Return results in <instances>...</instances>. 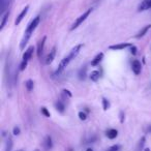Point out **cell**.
Instances as JSON below:
<instances>
[{
  "label": "cell",
  "instance_id": "obj_23",
  "mask_svg": "<svg viewBox=\"0 0 151 151\" xmlns=\"http://www.w3.org/2000/svg\"><path fill=\"white\" fill-rule=\"evenodd\" d=\"M40 112H42V114L45 116V117H47V118L50 117V112L48 111V109H47V108H45V107L42 108V109H40Z\"/></svg>",
  "mask_w": 151,
  "mask_h": 151
},
{
  "label": "cell",
  "instance_id": "obj_11",
  "mask_svg": "<svg viewBox=\"0 0 151 151\" xmlns=\"http://www.w3.org/2000/svg\"><path fill=\"white\" fill-rule=\"evenodd\" d=\"M53 147V142H52V138L50 136H47L45 138V141H44V148L46 151H49L51 150Z\"/></svg>",
  "mask_w": 151,
  "mask_h": 151
},
{
  "label": "cell",
  "instance_id": "obj_30",
  "mask_svg": "<svg viewBox=\"0 0 151 151\" xmlns=\"http://www.w3.org/2000/svg\"><path fill=\"white\" fill-rule=\"evenodd\" d=\"M63 92H64L65 94L68 95V97H71V95H73V94H71V93H70V91L67 90V89H63Z\"/></svg>",
  "mask_w": 151,
  "mask_h": 151
},
{
  "label": "cell",
  "instance_id": "obj_6",
  "mask_svg": "<svg viewBox=\"0 0 151 151\" xmlns=\"http://www.w3.org/2000/svg\"><path fill=\"white\" fill-rule=\"evenodd\" d=\"M132 69L134 71V75H140L141 71H142V64L139 60H134L132 63Z\"/></svg>",
  "mask_w": 151,
  "mask_h": 151
},
{
  "label": "cell",
  "instance_id": "obj_1",
  "mask_svg": "<svg viewBox=\"0 0 151 151\" xmlns=\"http://www.w3.org/2000/svg\"><path fill=\"white\" fill-rule=\"evenodd\" d=\"M83 48V45L80 44V45H77V46L75 47V48L73 49V50L69 52V54L67 55L66 57H64V58L62 59V60L60 61V63H59V66L58 68L56 69V71H55V76H58L60 75L61 73H62L63 70L65 69V67H67V65L70 63V61H73V59L76 58V57L78 56L79 53H80L81 49Z\"/></svg>",
  "mask_w": 151,
  "mask_h": 151
},
{
  "label": "cell",
  "instance_id": "obj_4",
  "mask_svg": "<svg viewBox=\"0 0 151 151\" xmlns=\"http://www.w3.org/2000/svg\"><path fill=\"white\" fill-rule=\"evenodd\" d=\"M132 45L129 42H121V44H117V45H113V46H110L109 49L113 51H120V50H124L126 48H130Z\"/></svg>",
  "mask_w": 151,
  "mask_h": 151
},
{
  "label": "cell",
  "instance_id": "obj_15",
  "mask_svg": "<svg viewBox=\"0 0 151 151\" xmlns=\"http://www.w3.org/2000/svg\"><path fill=\"white\" fill-rule=\"evenodd\" d=\"M99 77H101V73H99V70H93L91 71L90 76H89V78H90L91 81H93V82H97L99 79Z\"/></svg>",
  "mask_w": 151,
  "mask_h": 151
},
{
  "label": "cell",
  "instance_id": "obj_14",
  "mask_svg": "<svg viewBox=\"0 0 151 151\" xmlns=\"http://www.w3.org/2000/svg\"><path fill=\"white\" fill-rule=\"evenodd\" d=\"M0 13H1V15H3V13H4L5 11H6V9L9 7V0H1L0 1Z\"/></svg>",
  "mask_w": 151,
  "mask_h": 151
},
{
  "label": "cell",
  "instance_id": "obj_8",
  "mask_svg": "<svg viewBox=\"0 0 151 151\" xmlns=\"http://www.w3.org/2000/svg\"><path fill=\"white\" fill-rule=\"evenodd\" d=\"M28 9H29V6H28V5H27V6H25V7H24V9H22V12H21V13L19 14V16H18V17H17V19H16V21H15V24H16V25H17V26L19 25L20 23H21V22H22V20H23L24 18H25V16L27 15V13H28Z\"/></svg>",
  "mask_w": 151,
  "mask_h": 151
},
{
  "label": "cell",
  "instance_id": "obj_26",
  "mask_svg": "<svg viewBox=\"0 0 151 151\" xmlns=\"http://www.w3.org/2000/svg\"><path fill=\"white\" fill-rule=\"evenodd\" d=\"M27 63H28V61L22 60L21 64H20V70H24V69L26 68V66H27Z\"/></svg>",
  "mask_w": 151,
  "mask_h": 151
},
{
  "label": "cell",
  "instance_id": "obj_29",
  "mask_svg": "<svg viewBox=\"0 0 151 151\" xmlns=\"http://www.w3.org/2000/svg\"><path fill=\"white\" fill-rule=\"evenodd\" d=\"M120 122H121V123L124 122V113L123 112H120Z\"/></svg>",
  "mask_w": 151,
  "mask_h": 151
},
{
  "label": "cell",
  "instance_id": "obj_13",
  "mask_svg": "<svg viewBox=\"0 0 151 151\" xmlns=\"http://www.w3.org/2000/svg\"><path fill=\"white\" fill-rule=\"evenodd\" d=\"M103 58H104V53L97 54L96 56L92 59V61H91V65H92V66H97V65L101 63V61L103 60Z\"/></svg>",
  "mask_w": 151,
  "mask_h": 151
},
{
  "label": "cell",
  "instance_id": "obj_5",
  "mask_svg": "<svg viewBox=\"0 0 151 151\" xmlns=\"http://www.w3.org/2000/svg\"><path fill=\"white\" fill-rule=\"evenodd\" d=\"M46 40H47V36H44L37 44V50H36V53H37L38 58H42V55L44 48H45V44H46Z\"/></svg>",
  "mask_w": 151,
  "mask_h": 151
},
{
  "label": "cell",
  "instance_id": "obj_28",
  "mask_svg": "<svg viewBox=\"0 0 151 151\" xmlns=\"http://www.w3.org/2000/svg\"><path fill=\"white\" fill-rule=\"evenodd\" d=\"M129 49H130V53H132V55H136V54H137V47L132 46Z\"/></svg>",
  "mask_w": 151,
  "mask_h": 151
},
{
  "label": "cell",
  "instance_id": "obj_27",
  "mask_svg": "<svg viewBox=\"0 0 151 151\" xmlns=\"http://www.w3.org/2000/svg\"><path fill=\"white\" fill-rule=\"evenodd\" d=\"M13 132L14 134H16V136H18V134H20V128L18 127V126H15L13 129Z\"/></svg>",
  "mask_w": 151,
  "mask_h": 151
},
{
  "label": "cell",
  "instance_id": "obj_9",
  "mask_svg": "<svg viewBox=\"0 0 151 151\" xmlns=\"http://www.w3.org/2000/svg\"><path fill=\"white\" fill-rule=\"evenodd\" d=\"M55 55H56V47H53L52 50L50 51V53H49L48 56H47V58H46L47 65L51 64V63L53 62V60H54V58H55Z\"/></svg>",
  "mask_w": 151,
  "mask_h": 151
},
{
  "label": "cell",
  "instance_id": "obj_32",
  "mask_svg": "<svg viewBox=\"0 0 151 151\" xmlns=\"http://www.w3.org/2000/svg\"><path fill=\"white\" fill-rule=\"evenodd\" d=\"M144 151H151V150L149 148H146V149H144Z\"/></svg>",
  "mask_w": 151,
  "mask_h": 151
},
{
  "label": "cell",
  "instance_id": "obj_17",
  "mask_svg": "<svg viewBox=\"0 0 151 151\" xmlns=\"http://www.w3.org/2000/svg\"><path fill=\"white\" fill-rule=\"evenodd\" d=\"M118 136V132L117 129H114V128H111V129H109L107 132V137L109 139H111V140H113V139L117 138Z\"/></svg>",
  "mask_w": 151,
  "mask_h": 151
},
{
  "label": "cell",
  "instance_id": "obj_34",
  "mask_svg": "<svg viewBox=\"0 0 151 151\" xmlns=\"http://www.w3.org/2000/svg\"><path fill=\"white\" fill-rule=\"evenodd\" d=\"M36 151H37V150H36Z\"/></svg>",
  "mask_w": 151,
  "mask_h": 151
},
{
  "label": "cell",
  "instance_id": "obj_3",
  "mask_svg": "<svg viewBox=\"0 0 151 151\" xmlns=\"http://www.w3.org/2000/svg\"><path fill=\"white\" fill-rule=\"evenodd\" d=\"M92 13V9H88L86 12H84V13L82 14V15L80 16L79 18H77L76 19V21L73 22V24L71 25V27H70V30L73 31V30H75V29H77V28L79 27V26L81 25V24L83 23V22L85 21V20L87 19V18L90 16V14Z\"/></svg>",
  "mask_w": 151,
  "mask_h": 151
},
{
  "label": "cell",
  "instance_id": "obj_7",
  "mask_svg": "<svg viewBox=\"0 0 151 151\" xmlns=\"http://www.w3.org/2000/svg\"><path fill=\"white\" fill-rule=\"evenodd\" d=\"M151 9V0H144L139 4L138 12H145Z\"/></svg>",
  "mask_w": 151,
  "mask_h": 151
},
{
  "label": "cell",
  "instance_id": "obj_25",
  "mask_svg": "<svg viewBox=\"0 0 151 151\" xmlns=\"http://www.w3.org/2000/svg\"><path fill=\"white\" fill-rule=\"evenodd\" d=\"M120 148H121L120 145H113V146H111L110 148H108V151H118V150H120Z\"/></svg>",
  "mask_w": 151,
  "mask_h": 151
},
{
  "label": "cell",
  "instance_id": "obj_33",
  "mask_svg": "<svg viewBox=\"0 0 151 151\" xmlns=\"http://www.w3.org/2000/svg\"><path fill=\"white\" fill-rule=\"evenodd\" d=\"M86 151H93V150H92V149H91V148H88V149H87Z\"/></svg>",
  "mask_w": 151,
  "mask_h": 151
},
{
  "label": "cell",
  "instance_id": "obj_18",
  "mask_svg": "<svg viewBox=\"0 0 151 151\" xmlns=\"http://www.w3.org/2000/svg\"><path fill=\"white\" fill-rule=\"evenodd\" d=\"M9 12H6L4 15H2V21H1V24H0V30H2L3 27L5 26L7 19H9Z\"/></svg>",
  "mask_w": 151,
  "mask_h": 151
},
{
  "label": "cell",
  "instance_id": "obj_31",
  "mask_svg": "<svg viewBox=\"0 0 151 151\" xmlns=\"http://www.w3.org/2000/svg\"><path fill=\"white\" fill-rule=\"evenodd\" d=\"M146 132H148V134H151V124H150V125H148V127H147Z\"/></svg>",
  "mask_w": 151,
  "mask_h": 151
},
{
  "label": "cell",
  "instance_id": "obj_24",
  "mask_svg": "<svg viewBox=\"0 0 151 151\" xmlns=\"http://www.w3.org/2000/svg\"><path fill=\"white\" fill-rule=\"evenodd\" d=\"M78 116H79V118H80L81 120H86L87 119V114L85 113V112H83V111H81V112H79V114H78Z\"/></svg>",
  "mask_w": 151,
  "mask_h": 151
},
{
  "label": "cell",
  "instance_id": "obj_2",
  "mask_svg": "<svg viewBox=\"0 0 151 151\" xmlns=\"http://www.w3.org/2000/svg\"><path fill=\"white\" fill-rule=\"evenodd\" d=\"M40 22V17L37 16V17L34 18V19L29 23V25L27 26L25 32H24V36L21 40V44H20V49H21V50H24V49H25V47H26V45H27L28 40H29L30 36H31V34L33 33L34 30L36 29V27L38 26Z\"/></svg>",
  "mask_w": 151,
  "mask_h": 151
},
{
  "label": "cell",
  "instance_id": "obj_10",
  "mask_svg": "<svg viewBox=\"0 0 151 151\" xmlns=\"http://www.w3.org/2000/svg\"><path fill=\"white\" fill-rule=\"evenodd\" d=\"M34 52V48L33 46L29 47V48L27 49V50L25 51V53L23 54V60H26V61H29L30 59H31L32 57V54H33Z\"/></svg>",
  "mask_w": 151,
  "mask_h": 151
},
{
  "label": "cell",
  "instance_id": "obj_20",
  "mask_svg": "<svg viewBox=\"0 0 151 151\" xmlns=\"http://www.w3.org/2000/svg\"><path fill=\"white\" fill-rule=\"evenodd\" d=\"M25 87L28 91H32L33 90V87H34V84H33V81L32 80H27L25 83Z\"/></svg>",
  "mask_w": 151,
  "mask_h": 151
},
{
  "label": "cell",
  "instance_id": "obj_19",
  "mask_svg": "<svg viewBox=\"0 0 151 151\" xmlns=\"http://www.w3.org/2000/svg\"><path fill=\"white\" fill-rule=\"evenodd\" d=\"M86 71H87V68L85 66L82 67V68L79 70L78 76H79V79H80V80H85V79H86Z\"/></svg>",
  "mask_w": 151,
  "mask_h": 151
},
{
  "label": "cell",
  "instance_id": "obj_16",
  "mask_svg": "<svg viewBox=\"0 0 151 151\" xmlns=\"http://www.w3.org/2000/svg\"><path fill=\"white\" fill-rule=\"evenodd\" d=\"M55 108H56V110L59 112V113H64L65 106L61 101H57L56 103H55Z\"/></svg>",
  "mask_w": 151,
  "mask_h": 151
},
{
  "label": "cell",
  "instance_id": "obj_22",
  "mask_svg": "<svg viewBox=\"0 0 151 151\" xmlns=\"http://www.w3.org/2000/svg\"><path fill=\"white\" fill-rule=\"evenodd\" d=\"M145 141H146V138H145V137H142L140 140V143H139V145H138L139 151H141V149L143 148V146H144V144H145Z\"/></svg>",
  "mask_w": 151,
  "mask_h": 151
},
{
  "label": "cell",
  "instance_id": "obj_21",
  "mask_svg": "<svg viewBox=\"0 0 151 151\" xmlns=\"http://www.w3.org/2000/svg\"><path fill=\"white\" fill-rule=\"evenodd\" d=\"M103 108L105 111L110 109V101L107 99H103Z\"/></svg>",
  "mask_w": 151,
  "mask_h": 151
},
{
  "label": "cell",
  "instance_id": "obj_12",
  "mask_svg": "<svg viewBox=\"0 0 151 151\" xmlns=\"http://www.w3.org/2000/svg\"><path fill=\"white\" fill-rule=\"evenodd\" d=\"M150 28H151V24H149V25H146L145 27H143L142 29L138 32V34L136 35V38H141V37H143V36H145V34H147V32L150 30Z\"/></svg>",
  "mask_w": 151,
  "mask_h": 151
}]
</instances>
